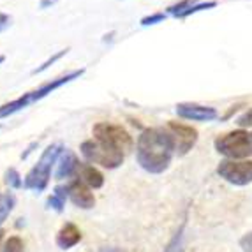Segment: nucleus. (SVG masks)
I'll use <instances>...</instances> for the list:
<instances>
[{
	"mask_svg": "<svg viewBox=\"0 0 252 252\" xmlns=\"http://www.w3.org/2000/svg\"><path fill=\"white\" fill-rule=\"evenodd\" d=\"M173 154L175 147L166 127H150L139 134L136 145V159L145 171L156 175L166 171L171 164Z\"/></svg>",
	"mask_w": 252,
	"mask_h": 252,
	"instance_id": "obj_1",
	"label": "nucleus"
},
{
	"mask_svg": "<svg viewBox=\"0 0 252 252\" xmlns=\"http://www.w3.org/2000/svg\"><path fill=\"white\" fill-rule=\"evenodd\" d=\"M63 152V147L60 143H53L42 152V156L39 157L37 164L27 173L25 180H23V187L35 192H42L46 189L48 182L51 177V169H53L55 162L59 160L60 154Z\"/></svg>",
	"mask_w": 252,
	"mask_h": 252,
	"instance_id": "obj_2",
	"label": "nucleus"
},
{
	"mask_svg": "<svg viewBox=\"0 0 252 252\" xmlns=\"http://www.w3.org/2000/svg\"><path fill=\"white\" fill-rule=\"evenodd\" d=\"M215 150L229 160H242L252 156V136L247 130L236 129L220 134L214 141Z\"/></svg>",
	"mask_w": 252,
	"mask_h": 252,
	"instance_id": "obj_3",
	"label": "nucleus"
},
{
	"mask_svg": "<svg viewBox=\"0 0 252 252\" xmlns=\"http://www.w3.org/2000/svg\"><path fill=\"white\" fill-rule=\"evenodd\" d=\"M94 139H97L99 143L106 145V147L113 148V150L120 152V154H129L134 147V141L130 138V134L124 129L122 126H115V124L108 122H99L94 126L92 129Z\"/></svg>",
	"mask_w": 252,
	"mask_h": 252,
	"instance_id": "obj_4",
	"label": "nucleus"
},
{
	"mask_svg": "<svg viewBox=\"0 0 252 252\" xmlns=\"http://www.w3.org/2000/svg\"><path fill=\"white\" fill-rule=\"evenodd\" d=\"M80 150L89 162L99 164V166H102V168H106V169H117L118 166H122L124 157H126L124 154L99 143V141L94 138L83 141Z\"/></svg>",
	"mask_w": 252,
	"mask_h": 252,
	"instance_id": "obj_5",
	"label": "nucleus"
},
{
	"mask_svg": "<svg viewBox=\"0 0 252 252\" xmlns=\"http://www.w3.org/2000/svg\"><path fill=\"white\" fill-rule=\"evenodd\" d=\"M217 175L226 182L244 187L252 182V160H222L217 166Z\"/></svg>",
	"mask_w": 252,
	"mask_h": 252,
	"instance_id": "obj_6",
	"label": "nucleus"
},
{
	"mask_svg": "<svg viewBox=\"0 0 252 252\" xmlns=\"http://www.w3.org/2000/svg\"><path fill=\"white\" fill-rule=\"evenodd\" d=\"M164 127H166V130H168L169 136H171L173 147H175V154H178V156L189 154V152L192 150L194 145L198 143V130L194 129L192 126L169 120Z\"/></svg>",
	"mask_w": 252,
	"mask_h": 252,
	"instance_id": "obj_7",
	"label": "nucleus"
},
{
	"mask_svg": "<svg viewBox=\"0 0 252 252\" xmlns=\"http://www.w3.org/2000/svg\"><path fill=\"white\" fill-rule=\"evenodd\" d=\"M177 115L184 120H194V122H212L219 117L215 108L198 104V102H180V104H177Z\"/></svg>",
	"mask_w": 252,
	"mask_h": 252,
	"instance_id": "obj_8",
	"label": "nucleus"
},
{
	"mask_svg": "<svg viewBox=\"0 0 252 252\" xmlns=\"http://www.w3.org/2000/svg\"><path fill=\"white\" fill-rule=\"evenodd\" d=\"M83 74H85V69H76V71L67 72L65 76H60V78H57V80L48 81V83L41 85L39 89L32 90V99H34V102L41 101V99H44L46 95H50L51 92L59 90L60 87H63V85L71 83L72 80H78V78H80V76H83Z\"/></svg>",
	"mask_w": 252,
	"mask_h": 252,
	"instance_id": "obj_9",
	"label": "nucleus"
},
{
	"mask_svg": "<svg viewBox=\"0 0 252 252\" xmlns=\"http://www.w3.org/2000/svg\"><path fill=\"white\" fill-rule=\"evenodd\" d=\"M67 192H69L71 201L74 203L76 206L83 208V210L94 208V205H95V198H94V194L90 192V187L87 184H83L80 178L72 182L71 185H67Z\"/></svg>",
	"mask_w": 252,
	"mask_h": 252,
	"instance_id": "obj_10",
	"label": "nucleus"
},
{
	"mask_svg": "<svg viewBox=\"0 0 252 252\" xmlns=\"http://www.w3.org/2000/svg\"><path fill=\"white\" fill-rule=\"evenodd\" d=\"M80 160L74 156V152L71 150H63L62 157L59 160V168H57V180H63V178H69L72 175L78 173L80 168Z\"/></svg>",
	"mask_w": 252,
	"mask_h": 252,
	"instance_id": "obj_11",
	"label": "nucleus"
},
{
	"mask_svg": "<svg viewBox=\"0 0 252 252\" xmlns=\"http://www.w3.org/2000/svg\"><path fill=\"white\" fill-rule=\"evenodd\" d=\"M78 178H80L83 184H87L90 189H101L104 185V177L102 173L99 171L97 168H94L92 164H80L78 168Z\"/></svg>",
	"mask_w": 252,
	"mask_h": 252,
	"instance_id": "obj_12",
	"label": "nucleus"
},
{
	"mask_svg": "<svg viewBox=\"0 0 252 252\" xmlns=\"http://www.w3.org/2000/svg\"><path fill=\"white\" fill-rule=\"evenodd\" d=\"M80 240H81V231L74 224L67 222V224H63L62 229H60L59 235H57V245H59L60 249H63V251H67V249L74 247Z\"/></svg>",
	"mask_w": 252,
	"mask_h": 252,
	"instance_id": "obj_13",
	"label": "nucleus"
},
{
	"mask_svg": "<svg viewBox=\"0 0 252 252\" xmlns=\"http://www.w3.org/2000/svg\"><path fill=\"white\" fill-rule=\"evenodd\" d=\"M67 196H69L67 187H55V192L51 194L50 199H48V206L53 208V210H57V212H62Z\"/></svg>",
	"mask_w": 252,
	"mask_h": 252,
	"instance_id": "obj_14",
	"label": "nucleus"
},
{
	"mask_svg": "<svg viewBox=\"0 0 252 252\" xmlns=\"http://www.w3.org/2000/svg\"><path fill=\"white\" fill-rule=\"evenodd\" d=\"M14 208V196L11 192H0V224L9 217Z\"/></svg>",
	"mask_w": 252,
	"mask_h": 252,
	"instance_id": "obj_15",
	"label": "nucleus"
},
{
	"mask_svg": "<svg viewBox=\"0 0 252 252\" xmlns=\"http://www.w3.org/2000/svg\"><path fill=\"white\" fill-rule=\"evenodd\" d=\"M198 2L199 0H180V2H177V4L169 5V7L166 9V14H168V16H175L180 20L182 14H184L189 7H192L194 4H198Z\"/></svg>",
	"mask_w": 252,
	"mask_h": 252,
	"instance_id": "obj_16",
	"label": "nucleus"
},
{
	"mask_svg": "<svg viewBox=\"0 0 252 252\" xmlns=\"http://www.w3.org/2000/svg\"><path fill=\"white\" fill-rule=\"evenodd\" d=\"M214 7H217V2L215 0H208V2H198V4H194L192 7H189L187 11H185L184 14L180 16V20H185L187 16H192V14H196V13H201V11H208V9H214Z\"/></svg>",
	"mask_w": 252,
	"mask_h": 252,
	"instance_id": "obj_17",
	"label": "nucleus"
},
{
	"mask_svg": "<svg viewBox=\"0 0 252 252\" xmlns=\"http://www.w3.org/2000/svg\"><path fill=\"white\" fill-rule=\"evenodd\" d=\"M5 184H7L11 189H20V187H23V180H21L20 173L14 168H9L7 171H5Z\"/></svg>",
	"mask_w": 252,
	"mask_h": 252,
	"instance_id": "obj_18",
	"label": "nucleus"
},
{
	"mask_svg": "<svg viewBox=\"0 0 252 252\" xmlns=\"http://www.w3.org/2000/svg\"><path fill=\"white\" fill-rule=\"evenodd\" d=\"M2 252H25V245L20 236H11L2 247Z\"/></svg>",
	"mask_w": 252,
	"mask_h": 252,
	"instance_id": "obj_19",
	"label": "nucleus"
},
{
	"mask_svg": "<svg viewBox=\"0 0 252 252\" xmlns=\"http://www.w3.org/2000/svg\"><path fill=\"white\" fill-rule=\"evenodd\" d=\"M67 51H69V48H65V50H60L59 53H55L53 57H50V59H48L44 63H41V65H39V67H35L34 71H32V74H39V72L46 71V69L50 67L51 63H55V62H57V60H60V59H62V57H65V55H67Z\"/></svg>",
	"mask_w": 252,
	"mask_h": 252,
	"instance_id": "obj_20",
	"label": "nucleus"
},
{
	"mask_svg": "<svg viewBox=\"0 0 252 252\" xmlns=\"http://www.w3.org/2000/svg\"><path fill=\"white\" fill-rule=\"evenodd\" d=\"M168 18L166 13H154V14H148V16L141 18V27H150V25H157V23H162L164 20Z\"/></svg>",
	"mask_w": 252,
	"mask_h": 252,
	"instance_id": "obj_21",
	"label": "nucleus"
},
{
	"mask_svg": "<svg viewBox=\"0 0 252 252\" xmlns=\"http://www.w3.org/2000/svg\"><path fill=\"white\" fill-rule=\"evenodd\" d=\"M164 252H184V238H182V229L178 231V235L175 236L171 244L168 245V249Z\"/></svg>",
	"mask_w": 252,
	"mask_h": 252,
	"instance_id": "obj_22",
	"label": "nucleus"
},
{
	"mask_svg": "<svg viewBox=\"0 0 252 252\" xmlns=\"http://www.w3.org/2000/svg\"><path fill=\"white\" fill-rule=\"evenodd\" d=\"M236 124H238L240 127H252V108L249 109V111H245L242 117L236 118Z\"/></svg>",
	"mask_w": 252,
	"mask_h": 252,
	"instance_id": "obj_23",
	"label": "nucleus"
},
{
	"mask_svg": "<svg viewBox=\"0 0 252 252\" xmlns=\"http://www.w3.org/2000/svg\"><path fill=\"white\" fill-rule=\"evenodd\" d=\"M11 23H13V18L9 16V14H5V13H0V34H2V32H5V30L11 27Z\"/></svg>",
	"mask_w": 252,
	"mask_h": 252,
	"instance_id": "obj_24",
	"label": "nucleus"
},
{
	"mask_svg": "<svg viewBox=\"0 0 252 252\" xmlns=\"http://www.w3.org/2000/svg\"><path fill=\"white\" fill-rule=\"evenodd\" d=\"M240 247L244 252H252V233H247L244 238L240 240Z\"/></svg>",
	"mask_w": 252,
	"mask_h": 252,
	"instance_id": "obj_25",
	"label": "nucleus"
},
{
	"mask_svg": "<svg viewBox=\"0 0 252 252\" xmlns=\"http://www.w3.org/2000/svg\"><path fill=\"white\" fill-rule=\"evenodd\" d=\"M55 4H59V0H41V2H39V7L48 9V7H53Z\"/></svg>",
	"mask_w": 252,
	"mask_h": 252,
	"instance_id": "obj_26",
	"label": "nucleus"
},
{
	"mask_svg": "<svg viewBox=\"0 0 252 252\" xmlns=\"http://www.w3.org/2000/svg\"><path fill=\"white\" fill-rule=\"evenodd\" d=\"M5 62V57L4 55H0V63H4Z\"/></svg>",
	"mask_w": 252,
	"mask_h": 252,
	"instance_id": "obj_27",
	"label": "nucleus"
},
{
	"mask_svg": "<svg viewBox=\"0 0 252 252\" xmlns=\"http://www.w3.org/2000/svg\"><path fill=\"white\" fill-rule=\"evenodd\" d=\"M2 238H4V231L0 229V244H2Z\"/></svg>",
	"mask_w": 252,
	"mask_h": 252,
	"instance_id": "obj_28",
	"label": "nucleus"
},
{
	"mask_svg": "<svg viewBox=\"0 0 252 252\" xmlns=\"http://www.w3.org/2000/svg\"><path fill=\"white\" fill-rule=\"evenodd\" d=\"M251 136H252V134H251Z\"/></svg>",
	"mask_w": 252,
	"mask_h": 252,
	"instance_id": "obj_29",
	"label": "nucleus"
}]
</instances>
